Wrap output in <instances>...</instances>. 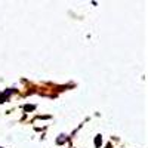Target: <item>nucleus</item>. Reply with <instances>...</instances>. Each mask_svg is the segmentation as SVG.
I'll list each match as a JSON object with an SVG mask.
<instances>
[{
  "label": "nucleus",
  "instance_id": "f257e3e1",
  "mask_svg": "<svg viewBox=\"0 0 148 148\" xmlns=\"http://www.w3.org/2000/svg\"><path fill=\"white\" fill-rule=\"evenodd\" d=\"M102 142V139H101V136H96V139H95V145L96 147H99V144Z\"/></svg>",
  "mask_w": 148,
  "mask_h": 148
}]
</instances>
